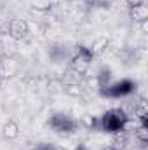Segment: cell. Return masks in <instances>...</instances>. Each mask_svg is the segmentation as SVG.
<instances>
[{"mask_svg":"<svg viewBox=\"0 0 148 150\" xmlns=\"http://www.w3.org/2000/svg\"><path fill=\"white\" fill-rule=\"evenodd\" d=\"M132 91H134V82L129 79H122V80L108 86L106 91H103V94H106L110 98H124V96H129Z\"/></svg>","mask_w":148,"mask_h":150,"instance_id":"2","label":"cell"},{"mask_svg":"<svg viewBox=\"0 0 148 150\" xmlns=\"http://www.w3.org/2000/svg\"><path fill=\"white\" fill-rule=\"evenodd\" d=\"M143 2H145V0H129V4H131L132 7H136V5H143Z\"/></svg>","mask_w":148,"mask_h":150,"instance_id":"4","label":"cell"},{"mask_svg":"<svg viewBox=\"0 0 148 150\" xmlns=\"http://www.w3.org/2000/svg\"><path fill=\"white\" fill-rule=\"evenodd\" d=\"M51 127L58 133H72L75 129V120L66 113H54L49 120Z\"/></svg>","mask_w":148,"mask_h":150,"instance_id":"3","label":"cell"},{"mask_svg":"<svg viewBox=\"0 0 148 150\" xmlns=\"http://www.w3.org/2000/svg\"><path fill=\"white\" fill-rule=\"evenodd\" d=\"M127 122H129V117L127 113L120 108H111L108 112H105L99 119V127L101 131L105 133H120V131H125L127 127Z\"/></svg>","mask_w":148,"mask_h":150,"instance_id":"1","label":"cell"},{"mask_svg":"<svg viewBox=\"0 0 148 150\" xmlns=\"http://www.w3.org/2000/svg\"><path fill=\"white\" fill-rule=\"evenodd\" d=\"M77 150H87V149H85L84 145H78V147H77Z\"/></svg>","mask_w":148,"mask_h":150,"instance_id":"5","label":"cell"}]
</instances>
